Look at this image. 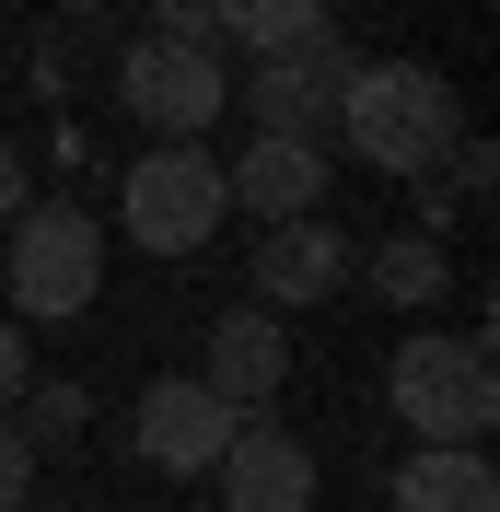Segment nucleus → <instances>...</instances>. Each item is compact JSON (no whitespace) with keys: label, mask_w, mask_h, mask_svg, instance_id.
Returning <instances> with one entry per match:
<instances>
[{"label":"nucleus","mask_w":500,"mask_h":512,"mask_svg":"<svg viewBox=\"0 0 500 512\" xmlns=\"http://www.w3.org/2000/svg\"><path fill=\"white\" fill-rule=\"evenodd\" d=\"M338 140H349V163L431 187V163L466 140V105H454V82H442L431 59H361L349 94H338Z\"/></svg>","instance_id":"obj_1"},{"label":"nucleus","mask_w":500,"mask_h":512,"mask_svg":"<svg viewBox=\"0 0 500 512\" xmlns=\"http://www.w3.org/2000/svg\"><path fill=\"white\" fill-rule=\"evenodd\" d=\"M0 291H12V326L94 315V291H105V222L70 210V198H24V210H12V256H0Z\"/></svg>","instance_id":"obj_2"},{"label":"nucleus","mask_w":500,"mask_h":512,"mask_svg":"<svg viewBox=\"0 0 500 512\" xmlns=\"http://www.w3.org/2000/svg\"><path fill=\"white\" fill-rule=\"evenodd\" d=\"M384 408L419 431V443H489L500 419V373H489V326L477 338H396V361H384Z\"/></svg>","instance_id":"obj_3"},{"label":"nucleus","mask_w":500,"mask_h":512,"mask_svg":"<svg viewBox=\"0 0 500 512\" xmlns=\"http://www.w3.org/2000/svg\"><path fill=\"white\" fill-rule=\"evenodd\" d=\"M117 222H128L140 256H198L221 222H233L221 152H210V140H140V163L117 175Z\"/></svg>","instance_id":"obj_4"},{"label":"nucleus","mask_w":500,"mask_h":512,"mask_svg":"<svg viewBox=\"0 0 500 512\" xmlns=\"http://www.w3.org/2000/svg\"><path fill=\"white\" fill-rule=\"evenodd\" d=\"M349 70H361V59H349L338 35H291V47H268V59L245 70V105H256L268 140H326V128H338Z\"/></svg>","instance_id":"obj_5"},{"label":"nucleus","mask_w":500,"mask_h":512,"mask_svg":"<svg viewBox=\"0 0 500 512\" xmlns=\"http://www.w3.org/2000/svg\"><path fill=\"white\" fill-rule=\"evenodd\" d=\"M233 431H245V419L221 408V396H210L198 373H152V384H140V419H128L140 466H163V478H210Z\"/></svg>","instance_id":"obj_6"},{"label":"nucleus","mask_w":500,"mask_h":512,"mask_svg":"<svg viewBox=\"0 0 500 512\" xmlns=\"http://www.w3.org/2000/svg\"><path fill=\"white\" fill-rule=\"evenodd\" d=\"M221 94H233V82H221V59L152 47V35H140V47L117 59V105L152 128V140H198V128H221Z\"/></svg>","instance_id":"obj_7"},{"label":"nucleus","mask_w":500,"mask_h":512,"mask_svg":"<svg viewBox=\"0 0 500 512\" xmlns=\"http://www.w3.org/2000/svg\"><path fill=\"white\" fill-rule=\"evenodd\" d=\"M326 187H338L326 140H268V128H256L245 163H221V198H233V210H256V222H314V210H326Z\"/></svg>","instance_id":"obj_8"},{"label":"nucleus","mask_w":500,"mask_h":512,"mask_svg":"<svg viewBox=\"0 0 500 512\" xmlns=\"http://www.w3.org/2000/svg\"><path fill=\"white\" fill-rule=\"evenodd\" d=\"M221 512H314V443H291V431H268V419H245L233 443H221Z\"/></svg>","instance_id":"obj_9"},{"label":"nucleus","mask_w":500,"mask_h":512,"mask_svg":"<svg viewBox=\"0 0 500 512\" xmlns=\"http://www.w3.org/2000/svg\"><path fill=\"white\" fill-rule=\"evenodd\" d=\"M198 384H210L233 419H245V408H268V396L291 384V326L268 315V303H256V315L233 303V315L210 326V361H198Z\"/></svg>","instance_id":"obj_10"},{"label":"nucleus","mask_w":500,"mask_h":512,"mask_svg":"<svg viewBox=\"0 0 500 512\" xmlns=\"http://www.w3.org/2000/svg\"><path fill=\"white\" fill-rule=\"evenodd\" d=\"M256 303L268 315H303V303H338V280H349V233L338 222H268V245H256Z\"/></svg>","instance_id":"obj_11"},{"label":"nucleus","mask_w":500,"mask_h":512,"mask_svg":"<svg viewBox=\"0 0 500 512\" xmlns=\"http://www.w3.org/2000/svg\"><path fill=\"white\" fill-rule=\"evenodd\" d=\"M384 501L396 512H500V466H489V443H419Z\"/></svg>","instance_id":"obj_12"},{"label":"nucleus","mask_w":500,"mask_h":512,"mask_svg":"<svg viewBox=\"0 0 500 512\" xmlns=\"http://www.w3.org/2000/svg\"><path fill=\"white\" fill-rule=\"evenodd\" d=\"M349 280H373L396 315H419L454 291V256H442V233H384V245H349Z\"/></svg>","instance_id":"obj_13"},{"label":"nucleus","mask_w":500,"mask_h":512,"mask_svg":"<svg viewBox=\"0 0 500 512\" xmlns=\"http://www.w3.org/2000/svg\"><path fill=\"white\" fill-rule=\"evenodd\" d=\"M210 12H221V35H245L256 59L291 47V35H326V24H338V0H210Z\"/></svg>","instance_id":"obj_14"},{"label":"nucleus","mask_w":500,"mask_h":512,"mask_svg":"<svg viewBox=\"0 0 500 512\" xmlns=\"http://www.w3.org/2000/svg\"><path fill=\"white\" fill-rule=\"evenodd\" d=\"M82 408H94V396H82L70 373H59V384H24V396H12V431L47 454V443H70V431H82Z\"/></svg>","instance_id":"obj_15"},{"label":"nucleus","mask_w":500,"mask_h":512,"mask_svg":"<svg viewBox=\"0 0 500 512\" xmlns=\"http://www.w3.org/2000/svg\"><path fill=\"white\" fill-rule=\"evenodd\" d=\"M152 47H187V59H221L233 35H221L210 0H152Z\"/></svg>","instance_id":"obj_16"},{"label":"nucleus","mask_w":500,"mask_h":512,"mask_svg":"<svg viewBox=\"0 0 500 512\" xmlns=\"http://www.w3.org/2000/svg\"><path fill=\"white\" fill-rule=\"evenodd\" d=\"M24 489H35V443L0 419V512H24Z\"/></svg>","instance_id":"obj_17"},{"label":"nucleus","mask_w":500,"mask_h":512,"mask_svg":"<svg viewBox=\"0 0 500 512\" xmlns=\"http://www.w3.org/2000/svg\"><path fill=\"white\" fill-rule=\"evenodd\" d=\"M24 384H35V350H24V326L0 315V408H12V396H24Z\"/></svg>","instance_id":"obj_18"},{"label":"nucleus","mask_w":500,"mask_h":512,"mask_svg":"<svg viewBox=\"0 0 500 512\" xmlns=\"http://www.w3.org/2000/svg\"><path fill=\"white\" fill-rule=\"evenodd\" d=\"M24 198H35V175H24V152H12V140H0V222H12Z\"/></svg>","instance_id":"obj_19"}]
</instances>
